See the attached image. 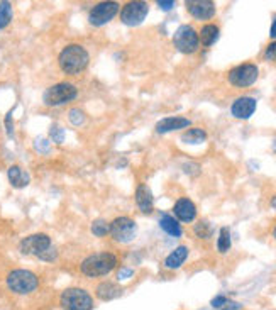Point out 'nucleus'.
<instances>
[{
    "label": "nucleus",
    "mask_w": 276,
    "mask_h": 310,
    "mask_svg": "<svg viewBox=\"0 0 276 310\" xmlns=\"http://www.w3.org/2000/svg\"><path fill=\"white\" fill-rule=\"evenodd\" d=\"M90 56L87 49L80 46V44H70L66 46L63 51L60 53V68L68 75H76L87 68Z\"/></svg>",
    "instance_id": "obj_1"
},
{
    "label": "nucleus",
    "mask_w": 276,
    "mask_h": 310,
    "mask_svg": "<svg viewBox=\"0 0 276 310\" xmlns=\"http://www.w3.org/2000/svg\"><path fill=\"white\" fill-rule=\"evenodd\" d=\"M115 255H112V253H97V255H92L83 259L80 269L88 278H98V276L109 275L115 268Z\"/></svg>",
    "instance_id": "obj_2"
},
{
    "label": "nucleus",
    "mask_w": 276,
    "mask_h": 310,
    "mask_svg": "<svg viewBox=\"0 0 276 310\" xmlns=\"http://www.w3.org/2000/svg\"><path fill=\"white\" fill-rule=\"evenodd\" d=\"M39 285L37 276L29 269H14L7 276V286L17 295L32 293Z\"/></svg>",
    "instance_id": "obj_3"
},
{
    "label": "nucleus",
    "mask_w": 276,
    "mask_h": 310,
    "mask_svg": "<svg viewBox=\"0 0 276 310\" xmlns=\"http://www.w3.org/2000/svg\"><path fill=\"white\" fill-rule=\"evenodd\" d=\"M61 307L65 310H92L93 298L83 288H66L61 293Z\"/></svg>",
    "instance_id": "obj_4"
},
{
    "label": "nucleus",
    "mask_w": 276,
    "mask_h": 310,
    "mask_svg": "<svg viewBox=\"0 0 276 310\" xmlns=\"http://www.w3.org/2000/svg\"><path fill=\"white\" fill-rule=\"evenodd\" d=\"M76 95H78L76 87L73 85V83L61 82V83H56V85H53V87H49L46 92H44L43 100L46 105L56 107V105H63V104L71 102Z\"/></svg>",
    "instance_id": "obj_5"
},
{
    "label": "nucleus",
    "mask_w": 276,
    "mask_h": 310,
    "mask_svg": "<svg viewBox=\"0 0 276 310\" xmlns=\"http://www.w3.org/2000/svg\"><path fill=\"white\" fill-rule=\"evenodd\" d=\"M173 44L176 46V49L180 53L193 54V53L199 51V48H200L199 32L188 24L180 26L176 29V32H174V36H173Z\"/></svg>",
    "instance_id": "obj_6"
},
{
    "label": "nucleus",
    "mask_w": 276,
    "mask_h": 310,
    "mask_svg": "<svg viewBox=\"0 0 276 310\" xmlns=\"http://www.w3.org/2000/svg\"><path fill=\"white\" fill-rule=\"evenodd\" d=\"M258 76H259L258 66L252 63H244L229 71V83L235 88H247L258 80Z\"/></svg>",
    "instance_id": "obj_7"
},
{
    "label": "nucleus",
    "mask_w": 276,
    "mask_h": 310,
    "mask_svg": "<svg viewBox=\"0 0 276 310\" xmlns=\"http://www.w3.org/2000/svg\"><path fill=\"white\" fill-rule=\"evenodd\" d=\"M137 234V225L129 217H117L110 222V236L117 242H131Z\"/></svg>",
    "instance_id": "obj_8"
},
{
    "label": "nucleus",
    "mask_w": 276,
    "mask_h": 310,
    "mask_svg": "<svg viewBox=\"0 0 276 310\" xmlns=\"http://www.w3.org/2000/svg\"><path fill=\"white\" fill-rule=\"evenodd\" d=\"M149 12V5L146 2H129L121 10V21L126 26H139Z\"/></svg>",
    "instance_id": "obj_9"
},
{
    "label": "nucleus",
    "mask_w": 276,
    "mask_h": 310,
    "mask_svg": "<svg viewBox=\"0 0 276 310\" xmlns=\"http://www.w3.org/2000/svg\"><path fill=\"white\" fill-rule=\"evenodd\" d=\"M117 12H119V4L117 2H100L90 10L88 21L93 26H104L114 19Z\"/></svg>",
    "instance_id": "obj_10"
},
{
    "label": "nucleus",
    "mask_w": 276,
    "mask_h": 310,
    "mask_svg": "<svg viewBox=\"0 0 276 310\" xmlns=\"http://www.w3.org/2000/svg\"><path fill=\"white\" fill-rule=\"evenodd\" d=\"M51 247V239L46 234H32L27 236L26 239L21 241L19 249L22 255H32V256H39L43 255L44 251Z\"/></svg>",
    "instance_id": "obj_11"
},
{
    "label": "nucleus",
    "mask_w": 276,
    "mask_h": 310,
    "mask_svg": "<svg viewBox=\"0 0 276 310\" xmlns=\"http://www.w3.org/2000/svg\"><path fill=\"white\" fill-rule=\"evenodd\" d=\"M187 10L199 21H208L215 15V4L212 0H188Z\"/></svg>",
    "instance_id": "obj_12"
},
{
    "label": "nucleus",
    "mask_w": 276,
    "mask_h": 310,
    "mask_svg": "<svg viewBox=\"0 0 276 310\" xmlns=\"http://www.w3.org/2000/svg\"><path fill=\"white\" fill-rule=\"evenodd\" d=\"M256 99L252 97H239L230 107V112L235 119H249V117L254 114L256 110Z\"/></svg>",
    "instance_id": "obj_13"
},
{
    "label": "nucleus",
    "mask_w": 276,
    "mask_h": 310,
    "mask_svg": "<svg viewBox=\"0 0 276 310\" xmlns=\"http://www.w3.org/2000/svg\"><path fill=\"white\" fill-rule=\"evenodd\" d=\"M174 217L180 222H193L196 217V207L190 199H180L173 207Z\"/></svg>",
    "instance_id": "obj_14"
},
{
    "label": "nucleus",
    "mask_w": 276,
    "mask_h": 310,
    "mask_svg": "<svg viewBox=\"0 0 276 310\" xmlns=\"http://www.w3.org/2000/svg\"><path fill=\"white\" fill-rule=\"evenodd\" d=\"M136 204L139 207V210L143 214H151L154 208V199L153 193H151L149 187L146 185H139L136 190Z\"/></svg>",
    "instance_id": "obj_15"
},
{
    "label": "nucleus",
    "mask_w": 276,
    "mask_h": 310,
    "mask_svg": "<svg viewBox=\"0 0 276 310\" xmlns=\"http://www.w3.org/2000/svg\"><path fill=\"white\" fill-rule=\"evenodd\" d=\"M190 124L191 122L188 119H185V117H166V119H163L156 124V132L166 134L171 131H178V129L188 127Z\"/></svg>",
    "instance_id": "obj_16"
},
{
    "label": "nucleus",
    "mask_w": 276,
    "mask_h": 310,
    "mask_svg": "<svg viewBox=\"0 0 276 310\" xmlns=\"http://www.w3.org/2000/svg\"><path fill=\"white\" fill-rule=\"evenodd\" d=\"M7 177H9L10 185H12V187H15V188H24L26 185L31 182L29 173L24 171V170H22V168L17 166V165H14V166L9 168Z\"/></svg>",
    "instance_id": "obj_17"
},
{
    "label": "nucleus",
    "mask_w": 276,
    "mask_h": 310,
    "mask_svg": "<svg viewBox=\"0 0 276 310\" xmlns=\"http://www.w3.org/2000/svg\"><path fill=\"white\" fill-rule=\"evenodd\" d=\"M122 295V288L117 283H112V281H104L97 286V297L100 300H114V298Z\"/></svg>",
    "instance_id": "obj_18"
},
{
    "label": "nucleus",
    "mask_w": 276,
    "mask_h": 310,
    "mask_svg": "<svg viewBox=\"0 0 276 310\" xmlns=\"http://www.w3.org/2000/svg\"><path fill=\"white\" fill-rule=\"evenodd\" d=\"M188 258V247L187 246H178L171 255H168V258L165 259V266L168 269H176L182 264L187 261Z\"/></svg>",
    "instance_id": "obj_19"
},
{
    "label": "nucleus",
    "mask_w": 276,
    "mask_h": 310,
    "mask_svg": "<svg viewBox=\"0 0 276 310\" xmlns=\"http://www.w3.org/2000/svg\"><path fill=\"white\" fill-rule=\"evenodd\" d=\"M219 27L215 24H205L204 27L200 29V34H199V39L200 43L204 44L205 48H210L213 43L219 39Z\"/></svg>",
    "instance_id": "obj_20"
},
{
    "label": "nucleus",
    "mask_w": 276,
    "mask_h": 310,
    "mask_svg": "<svg viewBox=\"0 0 276 310\" xmlns=\"http://www.w3.org/2000/svg\"><path fill=\"white\" fill-rule=\"evenodd\" d=\"M160 225H161V229L165 230L166 234L173 236V238H180V236H182V232H183L180 222L174 217H171V216H163L161 221H160Z\"/></svg>",
    "instance_id": "obj_21"
},
{
    "label": "nucleus",
    "mask_w": 276,
    "mask_h": 310,
    "mask_svg": "<svg viewBox=\"0 0 276 310\" xmlns=\"http://www.w3.org/2000/svg\"><path fill=\"white\" fill-rule=\"evenodd\" d=\"M205 139H207V132L204 131V129H199V127L188 129V131L182 136V141H185V143H190V144L204 143Z\"/></svg>",
    "instance_id": "obj_22"
},
{
    "label": "nucleus",
    "mask_w": 276,
    "mask_h": 310,
    "mask_svg": "<svg viewBox=\"0 0 276 310\" xmlns=\"http://www.w3.org/2000/svg\"><path fill=\"white\" fill-rule=\"evenodd\" d=\"M10 19H12V5L10 2H0V29L7 27Z\"/></svg>",
    "instance_id": "obj_23"
},
{
    "label": "nucleus",
    "mask_w": 276,
    "mask_h": 310,
    "mask_svg": "<svg viewBox=\"0 0 276 310\" xmlns=\"http://www.w3.org/2000/svg\"><path fill=\"white\" fill-rule=\"evenodd\" d=\"M230 230L227 227L221 229V234H219V241H217V247L221 253H227L230 249Z\"/></svg>",
    "instance_id": "obj_24"
},
{
    "label": "nucleus",
    "mask_w": 276,
    "mask_h": 310,
    "mask_svg": "<svg viewBox=\"0 0 276 310\" xmlns=\"http://www.w3.org/2000/svg\"><path fill=\"white\" fill-rule=\"evenodd\" d=\"M92 232L97 236V238H104L110 232V224H107L104 219H97L93 224H92Z\"/></svg>",
    "instance_id": "obj_25"
},
{
    "label": "nucleus",
    "mask_w": 276,
    "mask_h": 310,
    "mask_svg": "<svg viewBox=\"0 0 276 310\" xmlns=\"http://www.w3.org/2000/svg\"><path fill=\"white\" fill-rule=\"evenodd\" d=\"M195 234L199 236L200 239H208L212 236V225L207 221H200L195 225Z\"/></svg>",
    "instance_id": "obj_26"
},
{
    "label": "nucleus",
    "mask_w": 276,
    "mask_h": 310,
    "mask_svg": "<svg viewBox=\"0 0 276 310\" xmlns=\"http://www.w3.org/2000/svg\"><path fill=\"white\" fill-rule=\"evenodd\" d=\"M49 136H51V141H54V143L61 144L65 141V131L61 129L60 126H53L51 131H49Z\"/></svg>",
    "instance_id": "obj_27"
},
{
    "label": "nucleus",
    "mask_w": 276,
    "mask_h": 310,
    "mask_svg": "<svg viewBox=\"0 0 276 310\" xmlns=\"http://www.w3.org/2000/svg\"><path fill=\"white\" fill-rule=\"evenodd\" d=\"M83 121H85V115H83L82 110L73 109L70 112V122L73 124V126H80V124H83Z\"/></svg>",
    "instance_id": "obj_28"
},
{
    "label": "nucleus",
    "mask_w": 276,
    "mask_h": 310,
    "mask_svg": "<svg viewBox=\"0 0 276 310\" xmlns=\"http://www.w3.org/2000/svg\"><path fill=\"white\" fill-rule=\"evenodd\" d=\"M264 58H266L268 61H274L276 63V41L268 44L266 51H264Z\"/></svg>",
    "instance_id": "obj_29"
},
{
    "label": "nucleus",
    "mask_w": 276,
    "mask_h": 310,
    "mask_svg": "<svg viewBox=\"0 0 276 310\" xmlns=\"http://www.w3.org/2000/svg\"><path fill=\"white\" fill-rule=\"evenodd\" d=\"M56 256H58V253H56L54 247H49V249H46L43 253V255H39L37 258L43 259V261H54Z\"/></svg>",
    "instance_id": "obj_30"
},
{
    "label": "nucleus",
    "mask_w": 276,
    "mask_h": 310,
    "mask_svg": "<svg viewBox=\"0 0 276 310\" xmlns=\"http://www.w3.org/2000/svg\"><path fill=\"white\" fill-rule=\"evenodd\" d=\"M34 146H36V149L39 151V153H48V151H49V143L46 139H43V138L36 139Z\"/></svg>",
    "instance_id": "obj_31"
},
{
    "label": "nucleus",
    "mask_w": 276,
    "mask_h": 310,
    "mask_svg": "<svg viewBox=\"0 0 276 310\" xmlns=\"http://www.w3.org/2000/svg\"><path fill=\"white\" fill-rule=\"evenodd\" d=\"M229 300H227V297H224V295H219V297H215L212 300V307H215V308H221V307H224L225 303H227Z\"/></svg>",
    "instance_id": "obj_32"
},
{
    "label": "nucleus",
    "mask_w": 276,
    "mask_h": 310,
    "mask_svg": "<svg viewBox=\"0 0 276 310\" xmlns=\"http://www.w3.org/2000/svg\"><path fill=\"white\" fill-rule=\"evenodd\" d=\"M5 126H7L9 136H12V134H14V127H12V110H10L9 114H7V117H5Z\"/></svg>",
    "instance_id": "obj_33"
},
{
    "label": "nucleus",
    "mask_w": 276,
    "mask_h": 310,
    "mask_svg": "<svg viewBox=\"0 0 276 310\" xmlns=\"http://www.w3.org/2000/svg\"><path fill=\"white\" fill-rule=\"evenodd\" d=\"M157 5H160V9H163V10H171L174 2H173V0H160Z\"/></svg>",
    "instance_id": "obj_34"
},
{
    "label": "nucleus",
    "mask_w": 276,
    "mask_h": 310,
    "mask_svg": "<svg viewBox=\"0 0 276 310\" xmlns=\"http://www.w3.org/2000/svg\"><path fill=\"white\" fill-rule=\"evenodd\" d=\"M219 310H241V305L238 302H227L224 307H221Z\"/></svg>",
    "instance_id": "obj_35"
},
{
    "label": "nucleus",
    "mask_w": 276,
    "mask_h": 310,
    "mask_svg": "<svg viewBox=\"0 0 276 310\" xmlns=\"http://www.w3.org/2000/svg\"><path fill=\"white\" fill-rule=\"evenodd\" d=\"M269 36H271L273 39H276V17H274L273 24H271V29H269Z\"/></svg>",
    "instance_id": "obj_36"
},
{
    "label": "nucleus",
    "mask_w": 276,
    "mask_h": 310,
    "mask_svg": "<svg viewBox=\"0 0 276 310\" xmlns=\"http://www.w3.org/2000/svg\"><path fill=\"white\" fill-rule=\"evenodd\" d=\"M271 207L274 208V210H276V195L273 197V199H271Z\"/></svg>",
    "instance_id": "obj_37"
},
{
    "label": "nucleus",
    "mask_w": 276,
    "mask_h": 310,
    "mask_svg": "<svg viewBox=\"0 0 276 310\" xmlns=\"http://www.w3.org/2000/svg\"><path fill=\"white\" fill-rule=\"evenodd\" d=\"M273 151H274V153H276V139L273 141Z\"/></svg>",
    "instance_id": "obj_38"
},
{
    "label": "nucleus",
    "mask_w": 276,
    "mask_h": 310,
    "mask_svg": "<svg viewBox=\"0 0 276 310\" xmlns=\"http://www.w3.org/2000/svg\"><path fill=\"white\" fill-rule=\"evenodd\" d=\"M273 238L276 239V225H274V229H273Z\"/></svg>",
    "instance_id": "obj_39"
}]
</instances>
